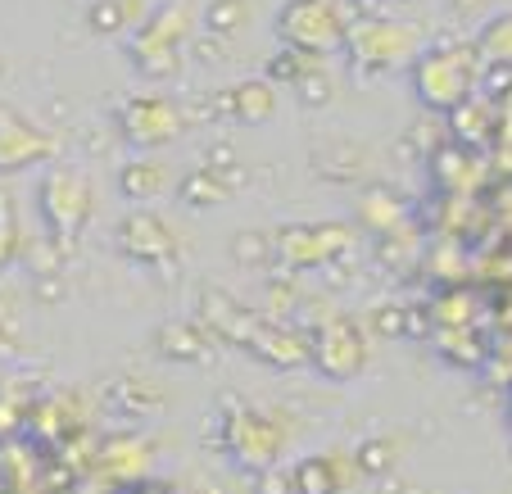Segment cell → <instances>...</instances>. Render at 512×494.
I'll return each instance as SVG.
<instances>
[{
  "label": "cell",
  "instance_id": "6da1fadb",
  "mask_svg": "<svg viewBox=\"0 0 512 494\" xmlns=\"http://www.w3.org/2000/svg\"><path fill=\"white\" fill-rule=\"evenodd\" d=\"M200 322L209 327L213 340H227V345L245 349V354H254L268 368H304V363H313V340L304 331L286 327V322L259 318V313L241 309L223 291L200 295Z\"/></svg>",
  "mask_w": 512,
  "mask_h": 494
},
{
  "label": "cell",
  "instance_id": "7a4b0ae2",
  "mask_svg": "<svg viewBox=\"0 0 512 494\" xmlns=\"http://www.w3.org/2000/svg\"><path fill=\"white\" fill-rule=\"evenodd\" d=\"M481 50L476 46H445L431 50L413 64V91L426 109L435 114H454L463 100L476 96V82H481Z\"/></svg>",
  "mask_w": 512,
  "mask_h": 494
},
{
  "label": "cell",
  "instance_id": "3957f363",
  "mask_svg": "<svg viewBox=\"0 0 512 494\" xmlns=\"http://www.w3.org/2000/svg\"><path fill=\"white\" fill-rule=\"evenodd\" d=\"M37 204H41V218H46V232L55 241L59 254H68L73 245L82 241L91 223V182L73 168H59L50 164L46 177H41V191H37Z\"/></svg>",
  "mask_w": 512,
  "mask_h": 494
},
{
  "label": "cell",
  "instance_id": "277c9868",
  "mask_svg": "<svg viewBox=\"0 0 512 494\" xmlns=\"http://www.w3.org/2000/svg\"><path fill=\"white\" fill-rule=\"evenodd\" d=\"M191 32V5L186 0H168L159 5L150 19L141 23V32L132 37L127 55H132V68L145 73V78H173L177 68H182V41Z\"/></svg>",
  "mask_w": 512,
  "mask_h": 494
},
{
  "label": "cell",
  "instance_id": "5b68a950",
  "mask_svg": "<svg viewBox=\"0 0 512 494\" xmlns=\"http://www.w3.org/2000/svg\"><path fill=\"white\" fill-rule=\"evenodd\" d=\"M345 46L354 68L363 73H395V68L422 59V28L399 19H368L345 32Z\"/></svg>",
  "mask_w": 512,
  "mask_h": 494
},
{
  "label": "cell",
  "instance_id": "8992f818",
  "mask_svg": "<svg viewBox=\"0 0 512 494\" xmlns=\"http://www.w3.org/2000/svg\"><path fill=\"white\" fill-rule=\"evenodd\" d=\"M286 422L277 413H259V408H236L232 417H223V445L227 454L236 458V467L245 472H268V467H281V454H286Z\"/></svg>",
  "mask_w": 512,
  "mask_h": 494
},
{
  "label": "cell",
  "instance_id": "52a82bcc",
  "mask_svg": "<svg viewBox=\"0 0 512 494\" xmlns=\"http://www.w3.org/2000/svg\"><path fill=\"white\" fill-rule=\"evenodd\" d=\"M354 250V227L349 223H295L277 232V254L272 268L281 272H309L345 259Z\"/></svg>",
  "mask_w": 512,
  "mask_h": 494
},
{
  "label": "cell",
  "instance_id": "ba28073f",
  "mask_svg": "<svg viewBox=\"0 0 512 494\" xmlns=\"http://www.w3.org/2000/svg\"><path fill=\"white\" fill-rule=\"evenodd\" d=\"M277 32L286 46L309 50V55H327L345 41V14H340L336 0H290L281 5Z\"/></svg>",
  "mask_w": 512,
  "mask_h": 494
},
{
  "label": "cell",
  "instance_id": "9c48e42d",
  "mask_svg": "<svg viewBox=\"0 0 512 494\" xmlns=\"http://www.w3.org/2000/svg\"><path fill=\"white\" fill-rule=\"evenodd\" d=\"M309 340H313V368L327 381H336V386L354 381L372 359V345L354 318H327Z\"/></svg>",
  "mask_w": 512,
  "mask_h": 494
},
{
  "label": "cell",
  "instance_id": "30bf717a",
  "mask_svg": "<svg viewBox=\"0 0 512 494\" xmlns=\"http://www.w3.org/2000/svg\"><path fill=\"white\" fill-rule=\"evenodd\" d=\"M118 127H123L127 146L159 150V146H168V141H177V132L186 127V114H182V105H173L168 96H136L123 105Z\"/></svg>",
  "mask_w": 512,
  "mask_h": 494
},
{
  "label": "cell",
  "instance_id": "8fae6325",
  "mask_svg": "<svg viewBox=\"0 0 512 494\" xmlns=\"http://www.w3.org/2000/svg\"><path fill=\"white\" fill-rule=\"evenodd\" d=\"M118 250L145 268H168L177 259V236L155 209H136L118 223Z\"/></svg>",
  "mask_w": 512,
  "mask_h": 494
},
{
  "label": "cell",
  "instance_id": "7c38bea8",
  "mask_svg": "<svg viewBox=\"0 0 512 494\" xmlns=\"http://www.w3.org/2000/svg\"><path fill=\"white\" fill-rule=\"evenodd\" d=\"M55 159V141L14 114H0V173H19L28 164Z\"/></svg>",
  "mask_w": 512,
  "mask_h": 494
},
{
  "label": "cell",
  "instance_id": "4fadbf2b",
  "mask_svg": "<svg viewBox=\"0 0 512 494\" xmlns=\"http://www.w3.org/2000/svg\"><path fill=\"white\" fill-rule=\"evenodd\" d=\"M354 472V454H309L290 467V481H295V494H345Z\"/></svg>",
  "mask_w": 512,
  "mask_h": 494
},
{
  "label": "cell",
  "instance_id": "5bb4252c",
  "mask_svg": "<svg viewBox=\"0 0 512 494\" xmlns=\"http://www.w3.org/2000/svg\"><path fill=\"white\" fill-rule=\"evenodd\" d=\"M150 463H155V445H150L145 436H132V431L109 436L105 445H100V472L118 485L141 481V476L150 472Z\"/></svg>",
  "mask_w": 512,
  "mask_h": 494
},
{
  "label": "cell",
  "instance_id": "9a60e30c",
  "mask_svg": "<svg viewBox=\"0 0 512 494\" xmlns=\"http://www.w3.org/2000/svg\"><path fill=\"white\" fill-rule=\"evenodd\" d=\"M155 349L168 363H204L213 354V336L204 331V322H159Z\"/></svg>",
  "mask_w": 512,
  "mask_h": 494
},
{
  "label": "cell",
  "instance_id": "2e32d148",
  "mask_svg": "<svg viewBox=\"0 0 512 494\" xmlns=\"http://www.w3.org/2000/svg\"><path fill=\"white\" fill-rule=\"evenodd\" d=\"M454 141L458 146H467V150H490L494 146V136H499V114L490 109V100H481V96H472V100H463V105L454 109Z\"/></svg>",
  "mask_w": 512,
  "mask_h": 494
},
{
  "label": "cell",
  "instance_id": "e0dca14e",
  "mask_svg": "<svg viewBox=\"0 0 512 494\" xmlns=\"http://www.w3.org/2000/svg\"><path fill=\"white\" fill-rule=\"evenodd\" d=\"M476 150H467V146H449V150H435L431 155V182L440 186V191L445 195H463V191H472L476 186V173H481V168H476Z\"/></svg>",
  "mask_w": 512,
  "mask_h": 494
},
{
  "label": "cell",
  "instance_id": "ac0fdd59",
  "mask_svg": "<svg viewBox=\"0 0 512 494\" xmlns=\"http://www.w3.org/2000/svg\"><path fill=\"white\" fill-rule=\"evenodd\" d=\"M408 218V204L404 195L386 191V186H372V191H363V200H358V223L368 227L372 236H386V232H399Z\"/></svg>",
  "mask_w": 512,
  "mask_h": 494
},
{
  "label": "cell",
  "instance_id": "d6986e66",
  "mask_svg": "<svg viewBox=\"0 0 512 494\" xmlns=\"http://www.w3.org/2000/svg\"><path fill=\"white\" fill-rule=\"evenodd\" d=\"M227 109H232L236 123L263 127L277 114V91H272V82H241V87L227 91Z\"/></svg>",
  "mask_w": 512,
  "mask_h": 494
},
{
  "label": "cell",
  "instance_id": "ffe728a7",
  "mask_svg": "<svg viewBox=\"0 0 512 494\" xmlns=\"http://www.w3.org/2000/svg\"><path fill=\"white\" fill-rule=\"evenodd\" d=\"M168 186V173L164 164H155V159H136V164H123V173H118V191H123V200H159Z\"/></svg>",
  "mask_w": 512,
  "mask_h": 494
},
{
  "label": "cell",
  "instance_id": "44dd1931",
  "mask_svg": "<svg viewBox=\"0 0 512 494\" xmlns=\"http://www.w3.org/2000/svg\"><path fill=\"white\" fill-rule=\"evenodd\" d=\"M73 422H78V417H68L64 399H37V404H28V431L41 440V445L64 440L68 431H73Z\"/></svg>",
  "mask_w": 512,
  "mask_h": 494
},
{
  "label": "cell",
  "instance_id": "7402d4cb",
  "mask_svg": "<svg viewBox=\"0 0 512 494\" xmlns=\"http://www.w3.org/2000/svg\"><path fill=\"white\" fill-rule=\"evenodd\" d=\"M435 349H440L454 368H481L485 363V345H481V336H476L472 327H440Z\"/></svg>",
  "mask_w": 512,
  "mask_h": 494
},
{
  "label": "cell",
  "instance_id": "603a6c76",
  "mask_svg": "<svg viewBox=\"0 0 512 494\" xmlns=\"http://www.w3.org/2000/svg\"><path fill=\"white\" fill-rule=\"evenodd\" d=\"M177 195H182L191 209H213V204H223L227 195H232V186L218 177V168H195V173L182 177Z\"/></svg>",
  "mask_w": 512,
  "mask_h": 494
},
{
  "label": "cell",
  "instance_id": "cb8c5ba5",
  "mask_svg": "<svg viewBox=\"0 0 512 494\" xmlns=\"http://www.w3.org/2000/svg\"><path fill=\"white\" fill-rule=\"evenodd\" d=\"M354 467H358V476H386V472H395V467H399V440L395 436L358 440Z\"/></svg>",
  "mask_w": 512,
  "mask_h": 494
},
{
  "label": "cell",
  "instance_id": "d4e9b609",
  "mask_svg": "<svg viewBox=\"0 0 512 494\" xmlns=\"http://www.w3.org/2000/svg\"><path fill=\"white\" fill-rule=\"evenodd\" d=\"M476 50H481L485 64L512 68V14H499V19L485 23V32L476 37Z\"/></svg>",
  "mask_w": 512,
  "mask_h": 494
},
{
  "label": "cell",
  "instance_id": "484cf974",
  "mask_svg": "<svg viewBox=\"0 0 512 494\" xmlns=\"http://www.w3.org/2000/svg\"><path fill=\"white\" fill-rule=\"evenodd\" d=\"M132 19H145L141 0H96V5H91V32H100V37L123 32Z\"/></svg>",
  "mask_w": 512,
  "mask_h": 494
},
{
  "label": "cell",
  "instance_id": "4316f807",
  "mask_svg": "<svg viewBox=\"0 0 512 494\" xmlns=\"http://www.w3.org/2000/svg\"><path fill=\"white\" fill-rule=\"evenodd\" d=\"M431 318H435V327H472V318H476L472 291H467V286H449V291L431 304Z\"/></svg>",
  "mask_w": 512,
  "mask_h": 494
},
{
  "label": "cell",
  "instance_id": "83f0119b",
  "mask_svg": "<svg viewBox=\"0 0 512 494\" xmlns=\"http://www.w3.org/2000/svg\"><path fill=\"white\" fill-rule=\"evenodd\" d=\"M114 404L127 408V413H155V408L168 404V395H164V390H155V386H141V381L127 377V381H118Z\"/></svg>",
  "mask_w": 512,
  "mask_h": 494
},
{
  "label": "cell",
  "instance_id": "f1b7e54d",
  "mask_svg": "<svg viewBox=\"0 0 512 494\" xmlns=\"http://www.w3.org/2000/svg\"><path fill=\"white\" fill-rule=\"evenodd\" d=\"M245 19H250V0H213L209 14H204L213 32H236Z\"/></svg>",
  "mask_w": 512,
  "mask_h": 494
},
{
  "label": "cell",
  "instance_id": "f546056e",
  "mask_svg": "<svg viewBox=\"0 0 512 494\" xmlns=\"http://www.w3.org/2000/svg\"><path fill=\"white\" fill-rule=\"evenodd\" d=\"M232 254L241 263H272V254H277V236L268 232H241L232 245Z\"/></svg>",
  "mask_w": 512,
  "mask_h": 494
},
{
  "label": "cell",
  "instance_id": "4dcf8cb0",
  "mask_svg": "<svg viewBox=\"0 0 512 494\" xmlns=\"http://www.w3.org/2000/svg\"><path fill=\"white\" fill-rule=\"evenodd\" d=\"M19 254V223H14V204L10 195L0 191V268Z\"/></svg>",
  "mask_w": 512,
  "mask_h": 494
},
{
  "label": "cell",
  "instance_id": "1f68e13d",
  "mask_svg": "<svg viewBox=\"0 0 512 494\" xmlns=\"http://www.w3.org/2000/svg\"><path fill=\"white\" fill-rule=\"evenodd\" d=\"M295 91H300L304 105H327V100H331V78L322 73V68H309V73L295 82Z\"/></svg>",
  "mask_w": 512,
  "mask_h": 494
},
{
  "label": "cell",
  "instance_id": "d6a6232c",
  "mask_svg": "<svg viewBox=\"0 0 512 494\" xmlns=\"http://www.w3.org/2000/svg\"><path fill=\"white\" fill-rule=\"evenodd\" d=\"M23 427H28V408L14 404L10 395H0V440H14Z\"/></svg>",
  "mask_w": 512,
  "mask_h": 494
},
{
  "label": "cell",
  "instance_id": "836d02e7",
  "mask_svg": "<svg viewBox=\"0 0 512 494\" xmlns=\"http://www.w3.org/2000/svg\"><path fill=\"white\" fill-rule=\"evenodd\" d=\"M259 494H295V481L281 467H268V472H259Z\"/></svg>",
  "mask_w": 512,
  "mask_h": 494
},
{
  "label": "cell",
  "instance_id": "e575fe53",
  "mask_svg": "<svg viewBox=\"0 0 512 494\" xmlns=\"http://www.w3.org/2000/svg\"><path fill=\"white\" fill-rule=\"evenodd\" d=\"M494 146H499V155H512V87H508V96H503V114H499V136H494Z\"/></svg>",
  "mask_w": 512,
  "mask_h": 494
},
{
  "label": "cell",
  "instance_id": "d590c367",
  "mask_svg": "<svg viewBox=\"0 0 512 494\" xmlns=\"http://www.w3.org/2000/svg\"><path fill=\"white\" fill-rule=\"evenodd\" d=\"M377 327L386 331V336H395V331H404V327H408L404 309H395V304H386V313H377Z\"/></svg>",
  "mask_w": 512,
  "mask_h": 494
},
{
  "label": "cell",
  "instance_id": "8d00e7d4",
  "mask_svg": "<svg viewBox=\"0 0 512 494\" xmlns=\"http://www.w3.org/2000/svg\"><path fill=\"white\" fill-rule=\"evenodd\" d=\"M503 413H508V427H512V390H508V408H503Z\"/></svg>",
  "mask_w": 512,
  "mask_h": 494
},
{
  "label": "cell",
  "instance_id": "74e56055",
  "mask_svg": "<svg viewBox=\"0 0 512 494\" xmlns=\"http://www.w3.org/2000/svg\"><path fill=\"white\" fill-rule=\"evenodd\" d=\"M168 494H173V490H168Z\"/></svg>",
  "mask_w": 512,
  "mask_h": 494
}]
</instances>
